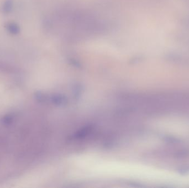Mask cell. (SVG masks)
<instances>
[{"label": "cell", "instance_id": "1", "mask_svg": "<svg viewBox=\"0 0 189 188\" xmlns=\"http://www.w3.org/2000/svg\"><path fill=\"white\" fill-rule=\"evenodd\" d=\"M6 28L9 33L12 34H17L20 31V28L14 23H11L7 25Z\"/></svg>", "mask_w": 189, "mask_h": 188}, {"label": "cell", "instance_id": "2", "mask_svg": "<svg viewBox=\"0 0 189 188\" xmlns=\"http://www.w3.org/2000/svg\"><path fill=\"white\" fill-rule=\"evenodd\" d=\"M12 1L11 0H7L5 2V4L3 5L2 10L5 13H9L12 9Z\"/></svg>", "mask_w": 189, "mask_h": 188}, {"label": "cell", "instance_id": "3", "mask_svg": "<svg viewBox=\"0 0 189 188\" xmlns=\"http://www.w3.org/2000/svg\"><path fill=\"white\" fill-rule=\"evenodd\" d=\"M53 101L58 104H64L67 103V99L62 95H54L53 97Z\"/></svg>", "mask_w": 189, "mask_h": 188}, {"label": "cell", "instance_id": "4", "mask_svg": "<svg viewBox=\"0 0 189 188\" xmlns=\"http://www.w3.org/2000/svg\"><path fill=\"white\" fill-rule=\"evenodd\" d=\"M179 172L181 174H188L189 173V166L188 167H185L182 168H180V170H179Z\"/></svg>", "mask_w": 189, "mask_h": 188}]
</instances>
